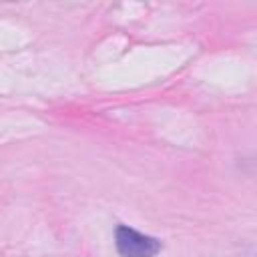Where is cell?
I'll return each mask as SVG.
<instances>
[{"mask_svg": "<svg viewBox=\"0 0 257 257\" xmlns=\"http://www.w3.org/2000/svg\"><path fill=\"white\" fill-rule=\"evenodd\" d=\"M114 243H116V251L122 257H153L161 249V243L155 237L143 235L126 225L116 227Z\"/></svg>", "mask_w": 257, "mask_h": 257, "instance_id": "cell-1", "label": "cell"}]
</instances>
